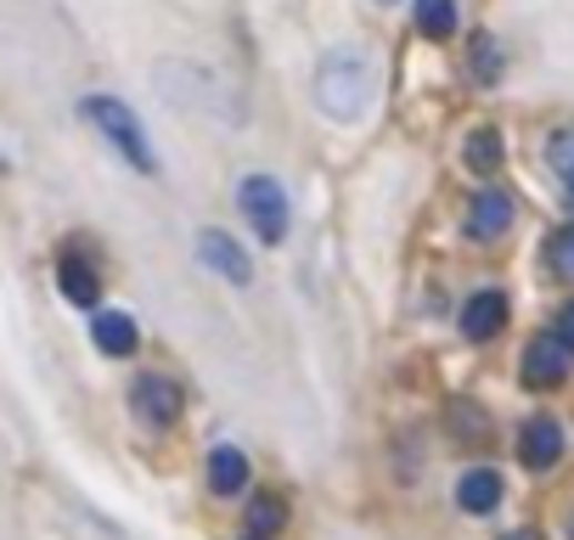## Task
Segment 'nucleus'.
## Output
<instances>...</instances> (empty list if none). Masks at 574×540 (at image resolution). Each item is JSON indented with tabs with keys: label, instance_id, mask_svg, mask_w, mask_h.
<instances>
[{
	"label": "nucleus",
	"instance_id": "1",
	"mask_svg": "<svg viewBox=\"0 0 574 540\" xmlns=\"http://www.w3.org/2000/svg\"><path fill=\"white\" fill-rule=\"evenodd\" d=\"M372 97H377V62L366 46H333L315 62V108L333 124L366 119Z\"/></svg>",
	"mask_w": 574,
	"mask_h": 540
},
{
	"label": "nucleus",
	"instance_id": "2",
	"mask_svg": "<svg viewBox=\"0 0 574 540\" xmlns=\"http://www.w3.org/2000/svg\"><path fill=\"white\" fill-rule=\"evenodd\" d=\"M79 119L97 124V136H102V141H108L130 169L158 174V152H152V141H147L141 119L130 113V102H119V97H85V102H79Z\"/></svg>",
	"mask_w": 574,
	"mask_h": 540
},
{
	"label": "nucleus",
	"instance_id": "3",
	"mask_svg": "<svg viewBox=\"0 0 574 540\" xmlns=\"http://www.w3.org/2000/svg\"><path fill=\"white\" fill-rule=\"evenodd\" d=\"M236 209H242V220L254 226V237H260L265 248L288 237V192H282V180H271V174H242V180H236Z\"/></svg>",
	"mask_w": 574,
	"mask_h": 540
},
{
	"label": "nucleus",
	"instance_id": "4",
	"mask_svg": "<svg viewBox=\"0 0 574 540\" xmlns=\"http://www.w3.org/2000/svg\"><path fill=\"white\" fill-rule=\"evenodd\" d=\"M568 367H574V349H568L557 332H541V338H530V343H524L518 383H524V389H535V394H546V389L568 383Z\"/></svg>",
	"mask_w": 574,
	"mask_h": 540
},
{
	"label": "nucleus",
	"instance_id": "5",
	"mask_svg": "<svg viewBox=\"0 0 574 540\" xmlns=\"http://www.w3.org/2000/svg\"><path fill=\"white\" fill-rule=\"evenodd\" d=\"M130 411H135L147 428H175V417H181V389H175V378L141 372V378L130 383Z\"/></svg>",
	"mask_w": 574,
	"mask_h": 540
},
{
	"label": "nucleus",
	"instance_id": "6",
	"mask_svg": "<svg viewBox=\"0 0 574 540\" xmlns=\"http://www.w3.org/2000/svg\"><path fill=\"white\" fill-rule=\"evenodd\" d=\"M198 259H203V270L225 277L231 288H249V282H254V259L242 253L225 231H203V237H198Z\"/></svg>",
	"mask_w": 574,
	"mask_h": 540
},
{
	"label": "nucleus",
	"instance_id": "7",
	"mask_svg": "<svg viewBox=\"0 0 574 540\" xmlns=\"http://www.w3.org/2000/svg\"><path fill=\"white\" fill-rule=\"evenodd\" d=\"M513 231V198L502 187H484L473 203H467V237L473 242H502Z\"/></svg>",
	"mask_w": 574,
	"mask_h": 540
},
{
	"label": "nucleus",
	"instance_id": "8",
	"mask_svg": "<svg viewBox=\"0 0 574 540\" xmlns=\"http://www.w3.org/2000/svg\"><path fill=\"white\" fill-rule=\"evenodd\" d=\"M518 462H524L530 473H546V468L563 462V428H557L552 417H530V422L518 428Z\"/></svg>",
	"mask_w": 574,
	"mask_h": 540
},
{
	"label": "nucleus",
	"instance_id": "9",
	"mask_svg": "<svg viewBox=\"0 0 574 540\" xmlns=\"http://www.w3.org/2000/svg\"><path fill=\"white\" fill-rule=\"evenodd\" d=\"M502 496H507V484H502L496 468H467V473L456 479V507H462L467 518H490V512L502 507Z\"/></svg>",
	"mask_w": 574,
	"mask_h": 540
},
{
	"label": "nucleus",
	"instance_id": "10",
	"mask_svg": "<svg viewBox=\"0 0 574 540\" xmlns=\"http://www.w3.org/2000/svg\"><path fill=\"white\" fill-rule=\"evenodd\" d=\"M502 327H507V293H496V288H479V293L462 304V338L484 343V338H496Z\"/></svg>",
	"mask_w": 574,
	"mask_h": 540
},
{
	"label": "nucleus",
	"instance_id": "11",
	"mask_svg": "<svg viewBox=\"0 0 574 540\" xmlns=\"http://www.w3.org/2000/svg\"><path fill=\"white\" fill-rule=\"evenodd\" d=\"M91 343H97L102 354H113V360H130L135 343H141L135 316H130V310H97V316H91Z\"/></svg>",
	"mask_w": 574,
	"mask_h": 540
},
{
	"label": "nucleus",
	"instance_id": "12",
	"mask_svg": "<svg viewBox=\"0 0 574 540\" xmlns=\"http://www.w3.org/2000/svg\"><path fill=\"white\" fill-rule=\"evenodd\" d=\"M209 490L214 496H242L249 490V457L236 444H214L209 450Z\"/></svg>",
	"mask_w": 574,
	"mask_h": 540
},
{
	"label": "nucleus",
	"instance_id": "13",
	"mask_svg": "<svg viewBox=\"0 0 574 540\" xmlns=\"http://www.w3.org/2000/svg\"><path fill=\"white\" fill-rule=\"evenodd\" d=\"M57 288H62V299L79 304V310H97V299H102V277H97L85 259H73V253L57 264Z\"/></svg>",
	"mask_w": 574,
	"mask_h": 540
},
{
	"label": "nucleus",
	"instance_id": "14",
	"mask_svg": "<svg viewBox=\"0 0 574 540\" xmlns=\"http://www.w3.org/2000/svg\"><path fill=\"white\" fill-rule=\"evenodd\" d=\"M462 158H467V169L479 174V180H490L502 169V158H507V141H502V130H490V124H479L467 141H462Z\"/></svg>",
	"mask_w": 574,
	"mask_h": 540
},
{
	"label": "nucleus",
	"instance_id": "15",
	"mask_svg": "<svg viewBox=\"0 0 574 540\" xmlns=\"http://www.w3.org/2000/svg\"><path fill=\"white\" fill-rule=\"evenodd\" d=\"M417 34L445 46L456 34V0H417Z\"/></svg>",
	"mask_w": 574,
	"mask_h": 540
},
{
	"label": "nucleus",
	"instance_id": "16",
	"mask_svg": "<svg viewBox=\"0 0 574 540\" xmlns=\"http://www.w3.org/2000/svg\"><path fill=\"white\" fill-rule=\"evenodd\" d=\"M546 163H552V174L563 180V198L574 203V130H557V136L546 141Z\"/></svg>",
	"mask_w": 574,
	"mask_h": 540
},
{
	"label": "nucleus",
	"instance_id": "17",
	"mask_svg": "<svg viewBox=\"0 0 574 540\" xmlns=\"http://www.w3.org/2000/svg\"><path fill=\"white\" fill-rule=\"evenodd\" d=\"M288 523V507L276 501V496H260V501H249V534H276Z\"/></svg>",
	"mask_w": 574,
	"mask_h": 540
},
{
	"label": "nucleus",
	"instance_id": "18",
	"mask_svg": "<svg viewBox=\"0 0 574 540\" xmlns=\"http://www.w3.org/2000/svg\"><path fill=\"white\" fill-rule=\"evenodd\" d=\"M546 259H552V270L563 282H574V226H563L552 242H546Z\"/></svg>",
	"mask_w": 574,
	"mask_h": 540
},
{
	"label": "nucleus",
	"instance_id": "19",
	"mask_svg": "<svg viewBox=\"0 0 574 540\" xmlns=\"http://www.w3.org/2000/svg\"><path fill=\"white\" fill-rule=\"evenodd\" d=\"M473 79H502V51H496V40H490V34H479L473 40Z\"/></svg>",
	"mask_w": 574,
	"mask_h": 540
},
{
	"label": "nucleus",
	"instance_id": "20",
	"mask_svg": "<svg viewBox=\"0 0 574 540\" xmlns=\"http://www.w3.org/2000/svg\"><path fill=\"white\" fill-rule=\"evenodd\" d=\"M557 338L574 349V304H563V310H557Z\"/></svg>",
	"mask_w": 574,
	"mask_h": 540
},
{
	"label": "nucleus",
	"instance_id": "21",
	"mask_svg": "<svg viewBox=\"0 0 574 540\" xmlns=\"http://www.w3.org/2000/svg\"><path fill=\"white\" fill-rule=\"evenodd\" d=\"M502 540H541V534H524V529H518V534H502Z\"/></svg>",
	"mask_w": 574,
	"mask_h": 540
},
{
	"label": "nucleus",
	"instance_id": "22",
	"mask_svg": "<svg viewBox=\"0 0 574 540\" xmlns=\"http://www.w3.org/2000/svg\"><path fill=\"white\" fill-rule=\"evenodd\" d=\"M563 529H568V540H574V512H568V518H563Z\"/></svg>",
	"mask_w": 574,
	"mask_h": 540
},
{
	"label": "nucleus",
	"instance_id": "23",
	"mask_svg": "<svg viewBox=\"0 0 574 540\" xmlns=\"http://www.w3.org/2000/svg\"><path fill=\"white\" fill-rule=\"evenodd\" d=\"M377 7H400V0H377Z\"/></svg>",
	"mask_w": 574,
	"mask_h": 540
},
{
	"label": "nucleus",
	"instance_id": "24",
	"mask_svg": "<svg viewBox=\"0 0 574 540\" xmlns=\"http://www.w3.org/2000/svg\"><path fill=\"white\" fill-rule=\"evenodd\" d=\"M254 540H260V534H254Z\"/></svg>",
	"mask_w": 574,
	"mask_h": 540
}]
</instances>
